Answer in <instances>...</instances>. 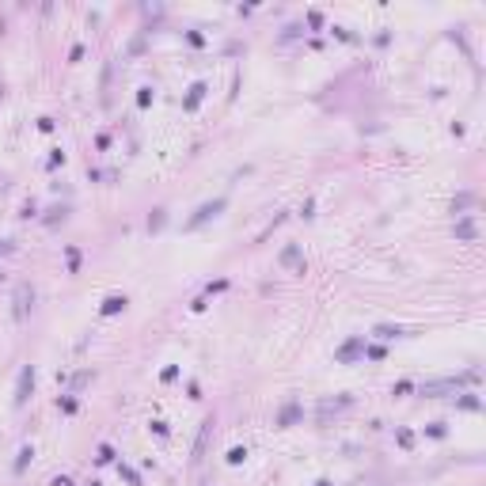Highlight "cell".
I'll return each instance as SVG.
<instances>
[{
	"instance_id": "obj_1",
	"label": "cell",
	"mask_w": 486,
	"mask_h": 486,
	"mask_svg": "<svg viewBox=\"0 0 486 486\" xmlns=\"http://www.w3.org/2000/svg\"><path fill=\"white\" fill-rule=\"evenodd\" d=\"M31 380H34V369H23V376H19V395H16V406H23V402H27V391H31Z\"/></svg>"
},
{
	"instance_id": "obj_2",
	"label": "cell",
	"mask_w": 486,
	"mask_h": 486,
	"mask_svg": "<svg viewBox=\"0 0 486 486\" xmlns=\"http://www.w3.org/2000/svg\"><path fill=\"white\" fill-rule=\"evenodd\" d=\"M220 209H224V201H213V205H201V209H198V217L190 220V228H194V224H201L205 217H217Z\"/></svg>"
},
{
	"instance_id": "obj_3",
	"label": "cell",
	"mask_w": 486,
	"mask_h": 486,
	"mask_svg": "<svg viewBox=\"0 0 486 486\" xmlns=\"http://www.w3.org/2000/svg\"><path fill=\"white\" fill-rule=\"evenodd\" d=\"M27 293H31V289H27V285H19V293H16V319L27 316Z\"/></svg>"
},
{
	"instance_id": "obj_4",
	"label": "cell",
	"mask_w": 486,
	"mask_h": 486,
	"mask_svg": "<svg viewBox=\"0 0 486 486\" xmlns=\"http://www.w3.org/2000/svg\"><path fill=\"white\" fill-rule=\"evenodd\" d=\"M118 308H126V300H118V296H110V300H106V308H103V312H118Z\"/></svg>"
},
{
	"instance_id": "obj_5",
	"label": "cell",
	"mask_w": 486,
	"mask_h": 486,
	"mask_svg": "<svg viewBox=\"0 0 486 486\" xmlns=\"http://www.w3.org/2000/svg\"><path fill=\"white\" fill-rule=\"evenodd\" d=\"M316 486H327V483H316Z\"/></svg>"
}]
</instances>
